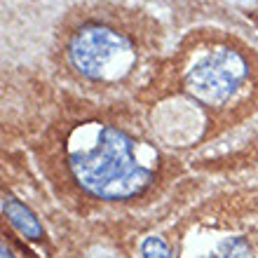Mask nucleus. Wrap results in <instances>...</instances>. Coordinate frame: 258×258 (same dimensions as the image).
Listing matches in <instances>:
<instances>
[{
	"label": "nucleus",
	"instance_id": "f257e3e1",
	"mask_svg": "<svg viewBox=\"0 0 258 258\" xmlns=\"http://www.w3.org/2000/svg\"><path fill=\"white\" fill-rule=\"evenodd\" d=\"M68 167L82 190L99 200H129L150 185L155 160L127 132L110 124H89L75 134Z\"/></svg>",
	"mask_w": 258,
	"mask_h": 258
},
{
	"label": "nucleus",
	"instance_id": "f03ea898",
	"mask_svg": "<svg viewBox=\"0 0 258 258\" xmlns=\"http://www.w3.org/2000/svg\"><path fill=\"white\" fill-rule=\"evenodd\" d=\"M68 59L89 80H108L122 75L134 61V47L127 35L108 26L80 28L68 42Z\"/></svg>",
	"mask_w": 258,
	"mask_h": 258
},
{
	"label": "nucleus",
	"instance_id": "7ed1b4c3",
	"mask_svg": "<svg viewBox=\"0 0 258 258\" xmlns=\"http://www.w3.org/2000/svg\"><path fill=\"white\" fill-rule=\"evenodd\" d=\"M246 59L232 47H216L195 61L185 75V85L204 103H225L242 87Z\"/></svg>",
	"mask_w": 258,
	"mask_h": 258
},
{
	"label": "nucleus",
	"instance_id": "20e7f679",
	"mask_svg": "<svg viewBox=\"0 0 258 258\" xmlns=\"http://www.w3.org/2000/svg\"><path fill=\"white\" fill-rule=\"evenodd\" d=\"M3 211H5V216L10 218V223H12L24 237L42 239L45 228H42V223L38 221V216H35L33 211L28 209L24 202L14 200V197H5V200H3Z\"/></svg>",
	"mask_w": 258,
	"mask_h": 258
},
{
	"label": "nucleus",
	"instance_id": "39448f33",
	"mask_svg": "<svg viewBox=\"0 0 258 258\" xmlns=\"http://www.w3.org/2000/svg\"><path fill=\"white\" fill-rule=\"evenodd\" d=\"M246 256H249V244L239 237H230L225 242H221L216 251L207 253L202 258H246Z\"/></svg>",
	"mask_w": 258,
	"mask_h": 258
},
{
	"label": "nucleus",
	"instance_id": "423d86ee",
	"mask_svg": "<svg viewBox=\"0 0 258 258\" xmlns=\"http://www.w3.org/2000/svg\"><path fill=\"white\" fill-rule=\"evenodd\" d=\"M141 256L143 258H171V249L167 246L162 237L150 235L141 242Z\"/></svg>",
	"mask_w": 258,
	"mask_h": 258
},
{
	"label": "nucleus",
	"instance_id": "0eeeda50",
	"mask_svg": "<svg viewBox=\"0 0 258 258\" xmlns=\"http://www.w3.org/2000/svg\"><path fill=\"white\" fill-rule=\"evenodd\" d=\"M0 258H14V253L7 249V244H3L0 246Z\"/></svg>",
	"mask_w": 258,
	"mask_h": 258
}]
</instances>
